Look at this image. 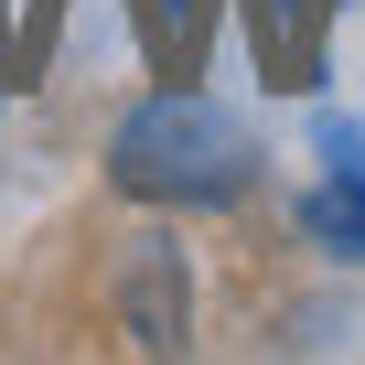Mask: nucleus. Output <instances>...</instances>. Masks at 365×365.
Instances as JSON below:
<instances>
[{
    "mask_svg": "<svg viewBox=\"0 0 365 365\" xmlns=\"http://www.w3.org/2000/svg\"><path fill=\"white\" fill-rule=\"evenodd\" d=\"M108 172L150 205H226V194H247V129L205 97H150L118 118Z\"/></svg>",
    "mask_w": 365,
    "mask_h": 365,
    "instance_id": "nucleus-1",
    "label": "nucleus"
},
{
    "mask_svg": "<svg viewBox=\"0 0 365 365\" xmlns=\"http://www.w3.org/2000/svg\"><path fill=\"white\" fill-rule=\"evenodd\" d=\"M301 226H312L322 247L365 258V140H354V129H333V182H312V205H301Z\"/></svg>",
    "mask_w": 365,
    "mask_h": 365,
    "instance_id": "nucleus-2",
    "label": "nucleus"
}]
</instances>
